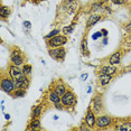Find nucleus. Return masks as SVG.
Listing matches in <instances>:
<instances>
[{"mask_svg": "<svg viewBox=\"0 0 131 131\" xmlns=\"http://www.w3.org/2000/svg\"><path fill=\"white\" fill-rule=\"evenodd\" d=\"M1 90L6 92L7 94H13V92L16 90V85H15L14 79H11L10 76H2L1 77Z\"/></svg>", "mask_w": 131, "mask_h": 131, "instance_id": "obj_1", "label": "nucleus"}, {"mask_svg": "<svg viewBox=\"0 0 131 131\" xmlns=\"http://www.w3.org/2000/svg\"><path fill=\"white\" fill-rule=\"evenodd\" d=\"M48 55L52 57L53 59L57 62H63L65 58V55H66V50L63 46L59 47H53V48L48 49Z\"/></svg>", "mask_w": 131, "mask_h": 131, "instance_id": "obj_2", "label": "nucleus"}, {"mask_svg": "<svg viewBox=\"0 0 131 131\" xmlns=\"http://www.w3.org/2000/svg\"><path fill=\"white\" fill-rule=\"evenodd\" d=\"M67 43V37L66 35H56V36L49 38L47 40V45L49 48L53 47H59V46H64Z\"/></svg>", "mask_w": 131, "mask_h": 131, "instance_id": "obj_3", "label": "nucleus"}, {"mask_svg": "<svg viewBox=\"0 0 131 131\" xmlns=\"http://www.w3.org/2000/svg\"><path fill=\"white\" fill-rule=\"evenodd\" d=\"M61 102L64 105L65 109H66V108L68 109V108L73 106L74 104L76 103V95L74 94L72 91H66V93H65L63 96H62Z\"/></svg>", "mask_w": 131, "mask_h": 131, "instance_id": "obj_4", "label": "nucleus"}, {"mask_svg": "<svg viewBox=\"0 0 131 131\" xmlns=\"http://www.w3.org/2000/svg\"><path fill=\"white\" fill-rule=\"evenodd\" d=\"M10 62L11 64H15V65H24L25 63V56L23 55V53L20 52V49L18 48H14L13 52H11V55H10Z\"/></svg>", "mask_w": 131, "mask_h": 131, "instance_id": "obj_5", "label": "nucleus"}, {"mask_svg": "<svg viewBox=\"0 0 131 131\" xmlns=\"http://www.w3.org/2000/svg\"><path fill=\"white\" fill-rule=\"evenodd\" d=\"M113 123V120L110 115H99L96 118V127L100 129L108 128Z\"/></svg>", "mask_w": 131, "mask_h": 131, "instance_id": "obj_6", "label": "nucleus"}, {"mask_svg": "<svg viewBox=\"0 0 131 131\" xmlns=\"http://www.w3.org/2000/svg\"><path fill=\"white\" fill-rule=\"evenodd\" d=\"M84 123L90 128V129H94V128L96 127V117H95V112L92 111L91 109H89V111L86 112V115L84 118Z\"/></svg>", "mask_w": 131, "mask_h": 131, "instance_id": "obj_7", "label": "nucleus"}, {"mask_svg": "<svg viewBox=\"0 0 131 131\" xmlns=\"http://www.w3.org/2000/svg\"><path fill=\"white\" fill-rule=\"evenodd\" d=\"M15 81V85H16V89H25V90H27L29 84H30V80H29L28 75H26V74H24L18 79L14 80Z\"/></svg>", "mask_w": 131, "mask_h": 131, "instance_id": "obj_8", "label": "nucleus"}, {"mask_svg": "<svg viewBox=\"0 0 131 131\" xmlns=\"http://www.w3.org/2000/svg\"><path fill=\"white\" fill-rule=\"evenodd\" d=\"M62 7L67 14H74L79 7V2L76 0H64Z\"/></svg>", "mask_w": 131, "mask_h": 131, "instance_id": "obj_9", "label": "nucleus"}, {"mask_svg": "<svg viewBox=\"0 0 131 131\" xmlns=\"http://www.w3.org/2000/svg\"><path fill=\"white\" fill-rule=\"evenodd\" d=\"M8 74H9V76L11 79L16 80L20 77L21 75H24V71L23 68H20L18 65H15V64H11L9 67H8Z\"/></svg>", "mask_w": 131, "mask_h": 131, "instance_id": "obj_10", "label": "nucleus"}, {"mask_svg": "<svg viewBox=\"0 0 131 131\" xmlns=\"http://www.w3.org/2000/svg\"><path fill=\"white\" fill-rule=\"evenodd\" d=\"M92 108H93V111L95 113H99L102 111L103 109V99H102V95L101 94H96L94 96L93 101H92Z\"/></svg>", "mask_w": 131, "mask_h": 131, "instance_id": "obj_11", "label": "nucleus"}, {"mask_svg": "<svg viewBox=\"0 0 131 131\" xmlns=\"http://www.w3.org/2000/svg\"><path fill=\"white\" fill-rule=\"evenodd\" d=\"M118 71V68L115 67V65H104L100 68V74H108V75H113V74H115Z\"/></svg>", "mask_w": 131, "mask_h": 131, "instance_id": "obj_12", "label": "nucleus"}, {"mask_svg": "<svg viewBox=\"0 0 131 131\" xmlns=\"http://www.w3.org/2000/svg\"><path fill=\"white\" fill-rule=\"evenodd\" d=\"M121 55H122V54H121L120 50H118V52L113 53V54L108 58L109 64H111V65H118V64L121 62Z\"/></svg>", "mask_w": 131, "mask_h": 131, "instance_id": "obj_13", "label": "nucleus"}, {"mask_svg": "<svg viewBox=\"0 0 131 131\" xmlns=\"http://www.w3.org/2000/svg\"><path fill=\"white\" fill-rule=\"evenodd\" d=\"M101 19H102V16H101V15L93 14V15H91V16H89L86 25H88V27H92V26H94L96 23H99Z\"/></svg>", "mask_w": 131, "mask_h": 131, "instance_id": "obj_14", "label": "nucleus"}, {"mask_svg": "<svg viewBox=\"0 0 131 131\" xmlns=\"http://www.w3.org/2000/svg\"><path fill=\"white\" fill-rule=\"evenodd\" d=\"M54 91L59 95V96L62 97L65 93H66V85H65L63 82H58V83H56L55 86H54Z\"/></svg>", "mask_w": 131, "mask_h": 131, "instance_id": "obj_15", "label": "nucleus"}, {"mask_svg": "<svg viewBox=\"0 0 131 131\" xmlns=\"http://www.w3.org/2000/svg\"><path fill=\"white\" fill-rule=\"evenodd\" d=\"M80 49H81L82 54L84 56L90 55V49H89V43H88V38L83 37V39L81 41V45H80Z\"/></svg>", "mask_w": 131, "mask_h": 131, "instance_id": "obj_16", "label": "nucleus"}, {"mask_svg": "<svg viewBox=\"0 0 131 131\" xmlns=\"http://www.w3.org/2000/svg\"><path fill=\"white\" fill-rule=\"evenodd\" d=\"M48 100H49V102H52L53 104H56V103H59L61 102V99L62 97L59 96V95L56 93V92L54 91V90H50L49 92H48Z\"/></svg>", "mask_w": 131, "mask_h": 131, "instance_id": "obj_17", "label": "nucleus"}, {"mask_svg": "<svg viewBox=\"0 0 131 131\" xmlns=\"http://www.w3.org/2000/svg\"><path fill=\"white\" fill-rule=\"evenodd\" d=\"M112 80V75H108V74H100L99 76V82L101 86H106L111 82Z\"/></svg>", "mask_w": 131, "mask_h": 131, "instance_id": "obj_18", "label": "nucleus"}, {"mask_svg": "<svg viewBox=\"0 0 131 131\" xmlns=\"http://www.w3.org/2000/svg\"><path fill=\"white\" fill-rule=\"evenodd\" d=\"M43 113V104H38L36 105L31 111V119H36V118H39Z\"/></svg>", "mask_w": 131, "mask_h": 131, "instance_id": "obj_19", "label": "nucleus"}, {"mask_svg": "<svg viewBox=\"0 0 131 131\" xmlns=\"http://www.w3.org/2000/svg\"><path fill=\"white\" fill-rule=\"evenodd\" d=\"M29 129H30V130H39V129H40V121H39V118L31 119L30 122H29Z\"/></svg>", "mask_w": 131, "mask_h": 131, "instance_id": "obj_20", "label": "nucleus"}, {"mask_svg": "<svg viewBox=\"0 0 131 131\" xmlns=\"http://www.w3.org/2000/svg\"><path fill=\"white\" fill-rule=\"evenodd\" d=\"M103 9V1L100 0V1H95L91 5V11L93 13H97V11H101Z\"/></svg>", "mask_w": 131, "mask_h": 131, "instance_id": "obj_21", "label": "nucleus"}, {"mask_svg": "<svg viewBox=\"0 0 131 131\" xmlns=\"http://www.w3.org/2000/svg\"><path fill=\"white\" fill-rule=\"evenodd\" d=\"M10 13H11L10 8L7 7V6H1V7H0V16H1L2 19H5V18H7V17H9Z\"/></svg>", "mask_w": 131, "mask_h": 131, "instance_id": "obj_22", "label": "nucleus"}, {"mask_svg": "<svg viewBox=\"0 0 131 131\" xmlns=\"http://www.w3.org/2000/svg\"><path fill=\"white\" fill-rule=\"evenodd\" d=\"M27 93V90L25 89H16L14 92H13V97H24Z\"/></svg>", "mask_w": 131, "mask_h": 131, "instance_id": "obj_23", "label": "nucleus"}, {"mask_svg": "<svg viewBox=\"0 0 131 131\" xmlns=\"http://www.w3.org/2000/svg\"><path fill=\"white\" fill-rule=\"evenodd\" d=\"M74 28H75V24H72V25H68V26H64L63 28H62V32H63V35H70V34H72L73 30H74Z\"/></svg>", "mask_w": 131, "mask_h": 131, "instance_id": "obj_24", "label": "nucleus"}, {"mask_svg": "<svg viewBox=\"0 0 131 131\" xmlns=\"http://www.w3.org/2000/svg\"><path fill=\"white\" fill-rule=\"evenodd\" d=\"M115 130H126V131H131V124L130 123H122L121 126H117L114 128Z\"/></svg>", "mask_w": 131, "mask_h": 131, "instance_id": "obj_25", "label": "nucleus"}, {"mask_svg": "<svg viewBox=\"0 0 131 131\" xmlns=\"http://www.w3.org/2000/svg\"><path fill=\"white\" fill-rule=\"evenodd\" d=\"M23 71H24V74H26V75H30V74H31V71H32L31 65H29V64H24Z\"/></svg>", "mask_w": 131, "mask_h": 131, "instance_id": "obj_26", "label": "nucleus"}, {"mask_svg": "<svg viewBox=\"0 0 131 131\" xmlns=\"http://www.w3.org/2000/svg\"><path fill=\"white\" fill-rule=\"evenodd\" d=\"M59 32H61V30H59V29H54V30H52V31L49 32V34L46 35V36H45V39H49V38H52V37L56 36V35H58Z\"/></svg>", "mask_w": 131, "mask_h": 131, "instance_id": "obj_27", "label": "nucleus"}, {"mask_svg": "<svg viewBox=\"0 0 131 131\" xmlns=\"http://www.w3.org/2000/svg\"><path fill=\"white\" fill-rule=\"evenodd\" d=\"M113 5H123L127 2V0H111Z\"/></svg>", "mask_w": 131, "mask_h": 131, "instance_id": "obj_28", "label": "nucleus"}, {"mask_svg": "<svg viewBox=\"0 0 131 131\" xmlns=\"http://www.w3.org/2000/svg\"><path fill=\"white\" fill-rule=\"evenodd\" d=\"M124 29H126V31H127V32H129V34H131V21L127 24L126 27H124Z\"/></svg>", "mask_w": 131, "mask_h": 131, "instance_id": "obj_29", "label": "nucleus"}, {"mask_svg": "<svg viewBox=\"0 0 131 131\" xmlns=\"http://www.w3.org/2000/svg\"><path fill=\"white\" fill-rule=\"evenodd\" d=\"M24 27L25 28H27L28 30L31 28V24H30V21H24Z\"/></svg>", "mask_w": 131, "mask_h": 131, "instance_id": "obj_30", "label": "nucleus"}, {"mask_svg": "<svg viewBox=\"0 0 131 131\" xmlns=\"http://www.w3.org/2000/svg\"><path fill=\"white\" fill-rule=\"evenodd\" d=\"M88 76H89V74H86V73H85V74H83V75L81 76L82 81H85V80H86V77H88Z\"/></svg>", "mask_w": 131, "mask_h": 131, "instance_id": "obj_31", "label": "nucleus"}, {"mask_svg": "<svg viewBox=\"0 0 131 131\" xmlns=\"http://www.w3.org/2000/svg\"><path fill=\"white\" fill-rule=\"evenodd\" d=\"M101 31H102V32H103V34H102V35H103V36H104V37H106V36H108V30H105V29H102V30H101Z\"/></svg>", "mask_w": 131, "mask_h": 131, "instance_id": "obj_32", "label": "nucleus"}, {"mask_svg": "<svg viewBox=\"0 0 131 131\" xmlns=\"http://www.w3.org/2000/svg\"><path fill=\"white\" fill-rule=\"evenodd\" d=\"M108 44V38H104L103 39V45H106Z\"/></svg>", "mask_w": 131, "mask_h": 131, "instance_id": "obj_33", "label": "nucleus"}, {"mask_svg": "<svg viewBox=\"0 0 131 131\" xmlns=\"http://www.w3.org/2000/svg\"><path fill=\"white\" fill-rule=\"evenodd\" d=\"M5 117H6V119H7V120H9V119H10V115H9V114H8V113H7V114H6V115H5Z\"/></svg>", "mask_w": 131, "mask_h": 131, "instance_id": "obj_34", "label": "nucleus"}, {"mask_svg": "<svg viewBox=\"0 0 131 131\" xmlns=\"http://www.w3.org/2000/svg\"><path fill=\"white\" fill-rule=\"evenodd\" d=\"M38 1H44V0H38Z\"/></svg>", "mask_w": 131, "mask_h": 131, "instance_id": "obj_35", "label": "nucleus"}]
</instances>
